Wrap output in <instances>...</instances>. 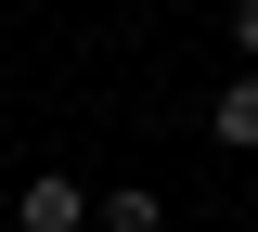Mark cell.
Masks as SVG:
<instances>
[{
  "label": "cell",
  "instance_id": "cell-2",
  "mask_svg": "<svg viewBox=\"0 0 258 232\" xmlns=\"http://www.w3.org/2000/svg\"><path fill=\"white\" fill-rule=\"evenodd\" d=\"M207 129H220V155H258V78H220Z\"/></svg>",
  "mask_w": 258,
  "mask_h": 232
},
{
  "label": "cell",
  "instance_id": "cell-4",
  "mask_svg": "<svg viewBox=\"0 0 258 232\" xmlns=\"http://www.w3.org/2000/svg\"><path fill=\"white\" fill-rule=\"evenodd\" d=\"M232 52H258V0H232Z\"/></svg>",
  "mask_w": 258,
  "mask_h": 232
},
{
  "label": "cell",
  "instance_id": "cell-3",
  "mask_svg": "<svg viewBox=\"0 0 258 232\" xmlns=\"http://www.w3.org/2000/svg\"><path fill=\"white\" fill-rule=\"evenodd\" d=\"M103 232H168V194H142V181H116V194H103Z\"/></svg>",
  "mask_w": 258,
  "mask_h": 232
},
{
  "label": "cell",
  "instance_id": "cell-1",
  "mask_svg": "<svg viewBox=\"0 0 258 232\" xmlns=\"http://www.w3.org/2000/svg\"><path fill=\"white\" fill-rule=\"evenodd\" d=\"M78 219H91V194H78L64 168H39L26 181V232H78Z\"/></svg>",
  "mask_w": 258,
  "mask_h": 232
}]
</instances>
